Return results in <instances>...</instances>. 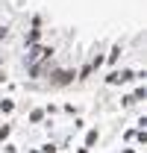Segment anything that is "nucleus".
<instances>
[{
    "instance_id": "nucleus-8",
    "label": "nucleus",
    "mask_w": 147,
    "mask_h": 153,
    "mask_svg": "<svg viewBox=\"0 0 147 153\" xmlns=\"http://www.w3.org/2000/svg\"><path fill=\"white\" fill-rule=\"evenodd\" d=\"M97 135H100L97 130H88V135H85V144H88V147H91L94 141H97Z\"/></svg>"
},
{
    "instance_id": "nucleus-6",
    "label": "nucleus",
    "mask_w": 147,
    "mask_h": 153,
    "mask_svg": "<svg viewBox=\"0 0 147 153\" xmlns=\"http://www.w3.org/2000/svg\"><path fill=\"white\" fill-rule=\"evenodd\" d=\"M118 56H121V44H115V47H112V53L106 56V62H109V65H115V62H118Z\"/></svg>"
},
{
    "instance_id": "nucleus-7",
    "label": "nucleus",
    "mask_w": 147,
    "mask_h": 153,
    "mask_svg": "<svg viewBox=\"0 0 147 153\" xmlns=\"http://www.w3.org/2000/svg\"><path fill=\"white\" fill-rule=\"evenodd\" d=\"M12 109H15V103H12V100H3V103H0V112H3V115H9Z\"/></svg>"
},
{
    "instance_id": "nucleus-13",
    "label": "nucleus",
    "mask_w": 147,
    "mask_h": 153,
    "mask_svg": "<svg viewBox=\"0 0 147 153\" xmlns=\"http://www.w3.org/2000/svg\"><path fill=\"white\" fill-rule=\"evenodd\" d=\"M121 153H135V150H132V147H127V150H121Z\"/></svg>"
},
{
    "instance_id": "nucleus-2",
    "label": "nucleus",
    "mask_w": 147,
    "mask_h": 153,
    "mask_svg": "<svg viewBox=\"0 0 147 153\" xmlns=\"http://www.w3.org/2000/svg\"><path fill=\"white\" fill-rule=\"evenodd\" d=\"M129 79H135V71H129V68L112 71V74L106 76V82H109V85H118V82H129Z\"/></svg>"
},
{
    "instance_id": "nucleus-10",
    "label": "nucleus",
    "mask_w": 147,
    "mask_h": 153,
    "mask_svg": "<svg viewBox=\"0 0 147 153\" xmlns=\"http://www.w3.org/2000/svg\"><path fill=\"white\" fill-rule=\"evenodd\" d=\"M41 118H44V112H41V109H36V112H30V121H33V124H38Z\"/></svg>"
},
{
    "instance_id": "nucleus-1",
    "label": "nucleus",
    "mask_w": 147,
    "mask_h": 153,
    "mask_svg": "<svg viewBox=\"0 0 147 153\" xmlns=\"http://www.w3.org/2000/svg\"><path fill=\"white\" fill-rule=\"evenodd\" d=\"M53 56V47H44V44H33L30 47V53H27V62L30 65H36L38 59H50Z\"/></svg>"
},
{
    "instance_id": "nucleus-4",
    "label": "nucleus",
    "mask_w": 147,
    "mask_h": 153,
    "mask_svg": "<svg viewBox=\"0 0 147 153\" xmlns=\"http://www.w3.org/2000/svg\"><path fill=\"white\" fill-rule=\"evenodd\" d=\"M38 38H41V30H38V27H33V30L27 33V47H33V44H38Z\"/></svg>"
},
{
    "instance_id": "nucleus-5",
    "label": "nucleus",
    "mask_w": 147,
    "mask_h": 153,
    "mask_svg": "<svg viewBox=\"0 0 147 153\" xmlns=\"http://www.w3.org/2000/svg\"><path fill=\"white\" fill-rule=\"evenodd\" d=\"M91 74H94V68H91V65H82V68L76 71V79H88Z\"/></svg>"
},
{
    "instance_id": "nucleus-11",
    "label": "nucleus",
    "mask_w": 147,
    "mask_h": 153,
    "mask_svg": "<svg viewBox=\"0 0 147 153\" xmlns=\"http://www.w3.org/2000/svg\"><path fill=\"white\" fill-rule=\"evenodd\" d=\"M132 100H144V85H141V88H135V94H132Z\"/></svg>"
},
{
    "instance_id": "nucleus-9",
    "label": "nucleus",
    "mask_w": 147,
    "mask_h": 153,
    "mask_svg": "<svg viewBox=\"0 0 147 153\" xmlns=\"http://www.w3.org/2000/svg\"><path fill=\"white\" fill-rule=\"evenodd\" d=\"M9 133H12V127H9V124H3V127H0V141H6Z\"/></svg>"
},
{
    "instance_id": "nucleus-3",
    "label": "nucleus",
    "mask_w": 147,
    "mask_h": 153,
    "mask_svg": "<svg viewBox=\"0 0 147 153\" xmlns=\"http://www.w3.org/2000/svg\"><path fill=\"white\" fill-rule=\"evenodd\" d=\"M74 79H76L74 71H53V76H50V82H53V85H71Z\"/></svg>"
},
{
    "instance_id": "nucleus-12",
    "label": "nucleus",
    "mask_w": 147,
    "mask_h": 153,
    "mask_svg": "<svg viewBox=\"0 0 147 153\" xmlns=\"http://www.w3.org/2000/svg\"><path fill=\"white\" fill-rule=\"evenodd\" d=\"M41 153H56V147H53V144H44V150H41Z\"/></svg>"
}]
</instances>
